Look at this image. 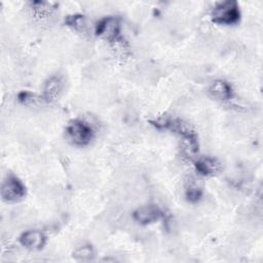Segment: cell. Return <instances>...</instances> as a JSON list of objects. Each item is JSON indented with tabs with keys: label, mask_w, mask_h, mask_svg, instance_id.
<instances>
[{
	"label": "cell",
	"mask_w": 263,
	"mask_h": 263,
	"mask_svg": "<svg viewBox=\"0 0 263 263\" xmlns=\"http://www.w3.org/2000/svg\"><path fill=\"white\" fill-rule=\"evenodd\" d=\"M68 138L76 145H86L92 139L91 127L82 120H73L66 129Z\"/></svg>",
	"instance_id": "3957f363"
},
{
	"label": "cell",
	"mask_w": 263,
	"mask_h": 263,
	"mask_svg": "<svg viewBox=\"0 0 263 263\" xmlns=\"http://www.w3.org/2000/svg\"><path fill=\"white\" fill-rule=\"evenodd\" d=\"M185 194L186 197L189 201H197L201 194H202V190L201 187L199 186V184L196 182V180H189L187 185H186V189H185Z\"/></svg>",
	"instance_id": "8fae6325"
},
{
	"label": "cell",
	"mask_w": 263,
	"mask_h": 263,
	"mask_svg": "<svg viewBox=\"0 0 263 263\" xmlns=\"http://www.w3.org/2000/svg\"><path fill=\"white\" fill-rule=\"evenodd\" d=\"M196 171L203 176H212L220 171V163L211 157H202L195 162Z\"/></svg>",
	"instance_id": "30bf717a"
},
{
	"label": "cell",
	"mask_w": 263,
	"mask_h": 263,
	"mask_svg": "<svg viewBox=\"0 0 263 263\" xmlns=\"http://www.w3.org/2000/svg\"><path fill=\"white\" fill-rule=\"evenodd\" d=\"M26 188L22 181L13 175H9L3 181L1 186V196L5 201H16L24 197Z\"/></svg>",
	"instance_id": "277c9868"
},
{
	"label": "cell",
	"mask_w": 263,
	"mask_h": 263,
	"mask_svg": "<svg viewBox=\"0 0 263 263\" xmlns=\"http://www.w3.org/2000/svg\"><path fill=\"white\" fill-rule=\"evenodd\" d=\"M73 257L77 261H88L93 257V250L90 246L79 247L74 251Z\"/></svg>",
	"instance_id": "4fadbf2b"
},
{
	"label": "cell",
	"mask_w": 263,
	"mask_h": 263,
	"mask_svg": "<svg viewBox=\"0 0 263 263\" xmlns=\"http://www.w3.org/2000/svg\"><path fill=\"white\" fill-rule=\"evenodd\" d=\"M120 32V22L119 18L115 16H106L98 22L96 26L97 35L109 40H116Z\"/></svg>",
	"instance_id": "5b68a950"
},
{
	"label": "cell",
	"mask_w": 263,
	"mask_h": 263,
	"mask_svg": "<svg viewBox=\"0 0 263 263\" xmlns=\"http://www.w3.org/2000/svg\"><path fill=\"white\" fill-rule=\"evenodd\" d=\"M153 124L158 128L170 129L176 134H179L183 137L186 144V151L190 154L195 153L198 150L197 139L192 127L185 121L181 119H170V118H160L153 122Z\"/></svg>",
	"instance_id": "6da1fadb"
},
{
	"label": "cell",
	"mask_w": 263,
	"mask_h": 263,
	"mask_svg": "<svg viewBox=\"0 0 263 263\" xmlns=\"http://www.w3.org/2000/svg\"><path fill=\"white\" fill-rule=\"evenodd\" d=\"M66 24L72 28H74L77 31L80 32H85L87 29V24L86 20L83 15L81 14H73V15H68L66 18Z\"/></svg>",
	"instance_id": "7c38bea8"
},
{
	"label": "cell",
	"mask_w": 263,
	"mask_h": 263,
	"mask_svg": "<svg viewBox=\"0 0 263 263\" xmlns=\"http://www.w3.org/2000/svg\"><path fill=\"white\" fill-rule=\"evenodd\" d=\"M214 23L221 25H233L240 17L239 6L235 1H222L217 3L211 12Z\"/></svg>",
	"instance_id": "7a4b0ae2"
},
{
	"label": "cell",
	"mask_w": 263,
	"mask_h": 263,
	"mask_svg": "<svg viewBox=\"0 0 263 263\" xmlns=\"http://www.w3.org/2000/svg\"><path fill=\"white\" fill-rule=\"evenodd\" d=\"M160 209L155 204H145L138 208L135 213V219L141 224H149L157 221L161 217Z\"/></svg>",
	"instance_id": "8992f818"
},
{
	"label": "cell",
	"mask_w": 263,
	"mask_h": 263,
	"mask_svg": "<svg viewBox=\"0 0 263 263\" xmlns=\"http://www.w3.org/2000/svg\"><path fill=\"white\" fill-rule=\"evenodd\" d=\"M63 80L60 76H52L50 77L44 84L43 87V98L46 101H51L57 99L62 89H63Z\"/></svg>",
	"instance_id": "9c48e42d"
},
{
	"label": "cell",
	"mask_w": 263,
	"mask_h": 263,
	"mask_svg": "<svg viewBox=\"0 0 263 263\" xmlns=\"http://www.w3.org/2000/svg\"><path fill=\"white\" fill-rule=\"evenodd\" d=\"M209 93L212 98L220 101H225L231 98V86L224 80H216L209 87Z\"/></svg>",
	"instance_id": "ba28073f"
},
{
	"label": "cell",
	"mask_w": 263,
	"mask_h": 263,
	"mask_svg": "<svg viewBox=\"0 0 263 263\" xmlns=\"http://www.w3.org/2000/svg\"><path fill=\"white\" fill-rule=\"evenodd\" d=\"M20 241L27 249L38 250L44 246L45 236L39 230H28L21 235Z\"/></svg>",
	"instance_id": "52a82bcc"
}]
</instances>
